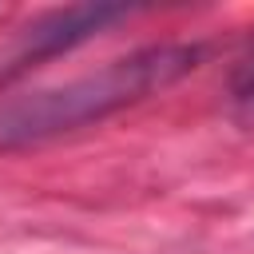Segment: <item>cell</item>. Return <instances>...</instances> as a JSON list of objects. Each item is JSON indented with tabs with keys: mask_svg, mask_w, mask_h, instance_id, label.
<instances>
[{
	"mask_svg": "<svg viewBox=\"0 0 254 254\" xmlns=\"http://www.w3.org/2000/svg\"><path fill=\"white\" fill-rule=\"evenodd\" d=\"M202 64V44H147L95 71L0 99V151L36 147L143 103Z\"/></svg>",
	"mask_w": 254,
	"mask_h": 254,
	"instance_id": "cell-1",
	"label": "cell"
},
{
	"mask_svg": "<svg viewBox=\"0 0 254 254\" xmlns=\"http://www.w3.org/2000/svg\"><path fill=\"white\" fill-rule=\"evenodd\" d=\"M127 8L123 4H71V8H56L40 20H32L16 44V56H12V67H24L40 56H56L79 40H87L91 32H99L103 24L111 20H123Z\"/></svg>",
	"mask_w": 254,
	"mask_h": 254,
	"instance_id": "cell-2",
	"label": "cell"
},
{
	"mask_svg": "<svg viewBox=\"0 0 254 254\" xmlns=\"http://www.w3.org/2000/svg\"><path fill=\"white\" fill-rule=\"evenodd\" d=\"M246 99H254V83H250V87H246Z\"/></svg>",
	"mask_w": 254,
	"mask_h": 254,
	"instance_id": "cell-3",
	"label": "cell"
}]
</instances>
